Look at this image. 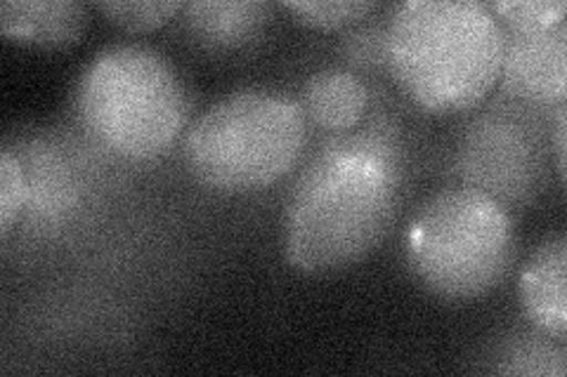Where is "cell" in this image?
I'll list each match as a JSON object with an SVG mask.
<instances>
[{"mask_svg": "<svg viewBox=\"0 0 567 377\" xmlns=\"http://www.w3.org/2000/svg\"><path fill=\"white\" fill-rule=\"evenodd\" d=\"M398 203L400 170L385 142H333L312 158L289 196L284 253L306 274L346 269L383 243Z\"/></svg>", "mask_w": 567, "mask_h": 377, "instance_id": "6da1fadb", "label": "cell"}, {"mask_svg": "<svg viewBox=\"0 0 567 377\" xmlns=\"http://www.w3.org/2000/svg\"><path fill=\"white\" fill-rule=\"evenodd\" d=\"M504 27L481 0H406L385 27V64L419 106L471 109L499 81Z\"/></svg>", "mask_w": 567, "mask_h": 377, "instance_id": "7a4b0ae2", "label": "cell"}, {"mask_svg": "<svg viewBox=\"0 0 567 377\" xmlns=\"http://www.w3.org/2000/svg\"><path fill=\"white\" fill-rule=\"evenodd\" d=\"M518 250L506 203L461 185L425 201L406 229V260L419 281L445 300H475L499 285Z\"/></svg>", "mask_w": 567, "mask_h": 377, "instance_id": "3957f363", "label": "cell"}, {"mask_svg": "<svg viewBox=\"0 0 567 377\" xmlns=\"http://www.w3.org/2000/svg\"><path fill=\"white\" fill-rule=\"evenodd\" d=\"M76 109L102 147L133 160L164 154L187 121V93L171 62L145 45L100 50L81 71Z\"/></svg>", "mask_w": 567, "mask_h": 377, "instance_id": "277c9868", "label": "cell"}, {"mask_svg": "<svg viewBox=\"0 0 567 377\" xmlns=\"http://www.w3.org/2000/svg\"><path fill=\"white\" fill-rule=\"evenodd\" d=\"M308 142L303 106L279 90L246 87L218 100L192 123L185 137L187 166L220 191L275 185Z\"/></svg>", "mask_w": 567, "mask_h": 377, "instance_id": "5b68a950", "label": "cell"}, {"mask_svg": "<svg viewBox=\"0 0 567 377\" xmlns=\"http://www.w3.org/2000/svg\"><path fill=\"white\" fill-rule=\"evenodd\" d=\"M504 93L520 104L560 106L567 95V27L565 20L544 31H506L499 81Z\"/></svg>", "mask_w": 567, "mask_h": 377, "instance_id": "8992f818", "label": "cell"}, {"mask_svg": "<svg viewBox=\"0 0 567 377\" xmlns=\"http://www.w3.org/2000/svg\"><path fill=\"white\" fill-rule=\"evenodd\" d=\"M525 318L546 337L563 339L567 331V239L546 237L525 260L518 276Z\"/></svg>", "mask_w": 567, "mask_h": 377, "instance_id": "52a82bcc", "label": "cell"}, {"mask_svg": "<svg viewBox=\"0 0 567 377\" xmlns=\"http://www.w3.org/2000/svg\"><path fill=\"white\" fill-rule=\"evenodd\" d=\"M87 27L81 0H6L0 3V31L17 43L60 48L76 43Z\"/></svg>", "mask_w": 567, "mask_h": 377, "instance_id": "ba28073f", "label": "cell"}, {"mask_svg": "<svg viewBox=\"0 0 567 377\" xmlns=\"http://www.w3.org/2000/svg\"><path fill=\"white\" fill-rule=\"evenodd\" d=\"M300 106L317 128L346 133L362 121L369 106V90L352 71L322 69L306 81Z\"/></svg>", "mask_w": 567, "mask_h": 377, "instance_id": "9c48e42d", "label": "cell"}, {"mask_svg": "<svg viewBox=\"0 0 567 377\" xmlns=\"http://www.w3.org/2000/svg\"><path fill=\"white\" fill-rule=\"evenodd\" d=\"M187 27L208 45H244L268 24L272 8L254 0H202L185 3Z\"/></svg>", "mask_w": 567, "mask_h": 377, "instance_id": "30bf717a", "label": "cell"}, {"mask_svg": "<svg viewBox=\"0 0 567 377\" xmlns=\"http://www.w3.org/2000/svg\"><path fill=\"white\" fill-rule=\"evenodd\" d=\"M97 10L112 24L140 33L166 24L185 10V3L183 0H102Z\"/></svg>", "mask_w": 567, "mask_h": 377, "instance_id": "8fae6325", "label": "cell"}, {"mask_svg": "<svg viewBox=\"0 0 567 377\" xmlns=\"http://www.w3.org/2000/svg\"><path fill=\"white\" fill-rule=\"evenodd\" d=\"M284 8L306 24L339 29L367 20L379 6L374 0H287Z\"/></svg>", "mask_w": 567, "mask_h": 377, "instance_id": "7c38bea8", "label": "cell"}, {"mask_svg": "<svg viewBox=\"0 0 567 377\" xmlns=\"http://www.w3.org/2000/svg\"><path fill=\"white\" fill-rule=\"evenodd\" d=\"M506 31H544L565 20V0H496L487 3Z\"/></svg>", "mask_w": 567, "mask_h": 377, "instance_id": "4fadbf2b", "label": "cell"}, {"mask_svg": "<svg viewBox=\"0 0 567 377\" xmlns=\"http://www.w3.org/2000/svg\"><path fill=\"white\" fill-rule=\"evenodd\" d=\"M27 177L20 158L10 149H3L0 154V231H3V237H8L12 229L14 218L27 201Z\"/></svg>", "mask_w": 567, "mask_h": 377, "instance_id": "5bb4252c", "label": "cell"}, {"mask_svg": "<svg viewBox=\"0 0 567 377\" xmlns=\"http://www.w3.org/2000/svg\"><path fill=\"white\" fill-rule=\"evenodd\" d=\"M565 104L558 106L556 112V128H554V147H556V160H558V175L560 182H565Z\"/></svg>", "mask_w": 567, "mask_h": 377, "instance_id": "9a60e30c", "label": "cell"}]
</instances>
